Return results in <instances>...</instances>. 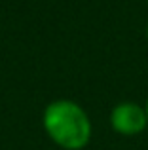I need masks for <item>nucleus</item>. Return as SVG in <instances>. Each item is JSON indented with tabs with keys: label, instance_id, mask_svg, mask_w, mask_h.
I'll return each instance as SVG.
<instances>
[{
	"label": "nucleus",
	"instance_id": "f257e3e1",
	"mask_svg": "<svg viewBox=\"0 0 148 150\" xmlns=\"http://www.w3.org/2000/svg\"><path fill=\"white\" fill-rule=\"evenodd\" d=\"M42 124L48 137L63 150H82L91 141L89 114L76 101H51L44 110Z\"/></svg>",
	"mask_w": 148,
	"mask_h": 150
},
{
	"label": "nucleus",
	"instance_id": "f03ea898",
	"mask_svg": "<svg viewBox=\"0 0 148 150\" xmlns=\"http://www.w3.org/2000/svg\"><path fill=\"white\" fill-rule=\"evenodd\" d=\"M110 125L116 133L125 137H133L142 133L148 125L144 106H141L139 103H133V101L118 103L110 112Z\"/></svg>",
	"mask_w": 148,
	"mask_h": 150
},
{
	"label": "nucleus",
	"instance_id": "7ed1b4c3",
	"mask_svg": "<svg viewBox=\"0 0 148 150\" xmlns=\"http://www.w3.org/2000/svg\"><path fill=\"white\" fill-rule=\"evenodd\" d=\"M144 110H146V118H148V99H146V105H144Z\"/></svg>",
	"mask_w": 148,
	"mask_h": 150
},
{
	"label": "nucleus",
	"instance_id": "20e7f679",
	"mask_svg": "<svg viewBox=\"0 0 148 150\" xmlns=\"http://www.w3.org/2000/svg\"><path fill=\"white\" fill-rule=\"evenodd\" d=\"M146 40H148V25H146Z\"/></svg>",
	"mask_w": 148,
	"mask_h": 150
}]
</instances>
